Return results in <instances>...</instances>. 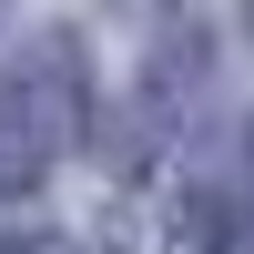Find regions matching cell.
I'll return each mask as SVG.
<instances>
[{"mask_svg": "<svg viewBox=\"0 0 254 254\" xmlns=\"http://www.w3.org/2000/svg\"><path fill=\"white\" fill-rule=\"evenodd\" d=\"M0 254H41V244H31V234H0Z\"/></svg>", "mask_w": 254, "mask_h": 254, "instance_id": "obj_2", "label": "cell"}, {"mask_svg": "<svg viewBox=\"0 0 254 254\" xmlns=\"http://www.w3.org/2000/svg\"><path fill=\"white\" fill-rule=\"evenodd\" d=\"M81 132V41L41 31L31 51L0 71V193H31Z\"/></svg>", "mask_w": 254, "mask_h": 254, "instance_id": "obj_1", "label": "cell"}]
</instances>
